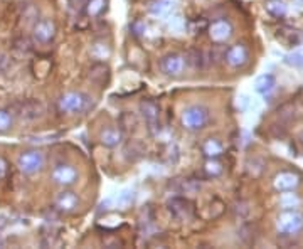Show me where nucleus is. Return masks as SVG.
<instances>
[{"label": "nucleus", "mask_w": 303, "mask_h": 249, "mask_svg": "<svg viewBox=\"0 0 303 249\" xmlns=\"http://www.w3.org/2000/svg\"><path fill=\"white\" fill-rule=\"evenodd\" d=\"M56 36V27L51 20L42 19L36 24L34 27V39L39 44H49Z\"/></svg>", "instance_id": "nucleus-12"}, {"label": "nucleus", "mask_w": 303, "mask_h": 249, "mask_svg": "<svg viewBox=\"0 0 303 249\" xmlns=\"http://www.w3.org/2000/svg\"><path fill=\"white\" fill-rule=\"evenodd\" d=\"M145 152H147L145 145H143V143L139 142V140L128 142L125 145V148H123V155H125V158L128 160V162H136V160H140L143 155H145Z\"/></svg>", "instance_id": "nucleus-17"}, {"label": "nucleus", "mask_w": 303, "mask_h": 249, "mask_svg": "<svg viewBox=\"0 0 303 249\" xmlns=\"http://www.w3.org/2000/svg\"><path fill=\"white\" fill-rule=\"evenodd\" d=\"M104 5H106L104 0H88L85 5L86 14L90 15V17H98V15H101V12L104 10Z\"/></svg>", "instance_id": "nucleus-25"}, {"label": "nucleus", "mask_w": 303, "mask_h": 249, "mask_svg": "<svg viewBox=\"0 0 303 249\" xmlns=\"http://www.w3.org/2000/svg\"><path fill=\"white\" fill-rule=\"evenodd\" d=\"M226 63H228L231 68H244V66L250 63V51L246 49V46L242 44H234L226 49Z\"/></svg>", "instance_id": "nucleus-9"}, {"label": "nucleus", "mask_w": 303, "mask_h": 249, "mask_svg": "<svg viewBox=\"0 0 303 249\" xmlns=\"http://www.w3.org/2000/svg\"><path fill=\"white\" fill-rule=\"evenodd\" d=\"M93 108V98L86 93H66L59 99V109L64 113H86Z\"/></svg>", "instance_id": "nucleus-1"}, {"label": "nucleus", "mask_w": 303, "mask_h": 249, "mask_svg": "<svg viewBox=\"0 0 303 249\" xmlns=\"http://www.w3.org/2000/svg\"><path fill=\"white\" fill-rule=\"evenodd\" d=\"M300 184L298 175L293 172H280L273 180L274 189L278 192H288V190H295Z\"/></svg>", "instance_id": "nucleus-13"}, {"label": "nucleus", "mask_w": 303, "mask_h": 249, "mask_svg": "<svg viewBox=\"0 0 303 249\" xmlns=\"http://www.w3.org/2000/svg\"><path fill=\"white\" fill-rule=\"evenodd\" d=\"M209 36L216 44H223L226 41H229L231 36H233V25L229 24L228 20H216L209 25Z\"/></svg>", "instance_id": "nucleus-10"}, {"label": "nucleus", "mask_w": 303, "mask_h": 249, "mask_svg": "<svg viewBox=\"0 0 303 249\" xmlns=\"http://www.w3.org/2000/svg\"><path fill=\"white\" fill-rule=\"evenodd\" d=\"M133 199H135V193L133 190H123L120 193V197H118V206L121 207H128L131 202H133Z\"/></svg>", "instance_id": "nucleus-28"}, {"label": "nucleus", "mask_w": 303, "mask_h": 249, "mask_svg": "<svg viewBox=\"0 0 303 249\" xmlns=\"http://www.w3.org/2000/svg\"><path fill=\"white\" fill-rule=\"evenodd\" d=\"M10 125H12V116L9 115V112H5V109H0V131L9 130Z\"/></svg>", "instance_id": "nucleus-29"}, {"label": "nucleus", "mask_w": 303, "mask_h": 249, "mask_svg": "<svg viewBox=\"0 0 303 249\" xmlns=\"http://www.w3.org/2000/svg\"><path fill=\"white\" fill-rule=\"evenodd\" d=\"M120 126H121V130H125V131H135L136 126H139V120H136V116L133 113L125 112L120 116Z\"/></svg>", "instance_id": "nucleus-23"}, {"label": "nucleus", "mask_w": 303, "mask_h": 249, "mask_svg": "<svg viewBox=\"0 0 303 249\" xmlns=\"http://www.w3.org/2000/svg\"><path fill=\"white\" fill-rule=\"evenodd\" d=\"M185 58L182 56V54L177 52H172V54H167V56H163L160 61V68L162 71L167 76H172V77H177L184 73L185 69Z\"/></svg>", "instance_id": "nucleus-8"}, {"label": "nucleus", "mask_w": 303, "mask_h": 249, "mask_svg": "<svg viewBox=\"0 0 303 249\" xmlns=\"http://www.w3.org/2000/svg\"><path fill=\"white\" fill-rule=\"evenodd\" d=\"M295 5H296V9L298 10H303V0H293Z\"/></svg>", "instance_id": "nucleus-36"}, {"label": "nucleus", "mask_w": 303, "mask_h": 249, "mask_svg": "<svg viewBox=\"0 0 303 249\" xmlns=\"http://www.w3.org/2000/svg\"><path fill=\"white\" fill-rule=\"evenodd\" d=\"M51 179H52L54 184L63 185V187H69L78 180V172H76V169L73 167V165L58 163L56 167L52 169Z\"/></svg>", "instance_id": "nucleus-6"}, {"label": "nucleus", "mask_w": 303, "mask_h": 249, "mask_svg": "<svg viewBox=\"0 0 303 249\" xmlns=\"http://www.w3.org/2000/svg\"><path fill=\"white\" fill-rule=\"evenodd\" d=\"M277 86V79H274L273 74H263L256 79L255 82V90L258 93H261V95H266L273 90V88Z\"/></svg>", "instance_id": "nucleus-21"}, {"label": "nucleus", "mask_w": 303, "mask_h": 249, "mask_svg": "<svg viewBox=\"0 0 303 249\" xmlns=\"http://www.w3.org/2000/svg\"><path fill=\"white\" fill-rule=\"evenodd\" d=\"M170 29L172 31H175V32H180L182 29H184V20H182L180 17H175V19H172L170 20Z\"/></svg>", "instance_id": "nucleus-32"}, {"label": "nucleus", "mask_w": 303, "mask_h": 249, "mask_svg": "<svg viewBox=\"0 0 303 249\" xmlns=\"http://www.w3.org/2000/svg\"><path fill=\"white\" fill-rule=\"evenodd\" d=\"M42 167H44V155L41 152H37V150L25 152L19 157V169L24 174L32 175V174L39 172Z\"/></svg>", "instance_id": "nucleus-7"}, {"label": "nucleus", "mask_w": 303, "mask_h": 249, "mask_svg": "<svg viewBox=\"0 0 303 249\" xmlns=\"http://www.w3.org/2000/svg\"><path fill=\"white\" fill-rule=\"evenodd\" d=\"M5 228H7V219H5V217H0V232H2Z\"/></svg>", "instance_id": "nucleus-35"}, {"label": "nucleus", "mask_w": 303, "mask_h": 249, "mask_svg": "<svg viewBox=\"0 0 303 249\" xmlns=\"http://www.w3.org/2000/svg\"><path fill=\"white\" fill-rule=\"evenodd\" d=\"M7 64H9L7 56H4V54H0V73H2V71H5V68H7Z\"/></svg>", "instance_id": "nucleus-34"}, {"label": "nucleus", "mask_w": 303, "mask_h": 249, "mask_svg": "<svg viewBox=\"0 0 303 249\" xmlns=\"http://www.w3.org/2000/svg\"><path fill=\"white\" fill-rule=\"evenodd\" d=\"M130 29H131V32H133V36L140 37L143 32H145V24H143V22H140V20H135L133 24L130 25Z\"/></svg>", "instance_id": "nucleus-31"}, {"label": "nucleus", "mask_w": 303, "mask_h": 249, "mask_svg": "<svg viewBox=\"0 0 303 249\" xmlns=\"http://www.w3.org/2000/svg\"><path fill=\"white\" fill-rule=\"evenodd\" d=\"M78 206H79V199L71 190H63L61 193H58L56 201H54V207L64 214L74 212L76 209H78Z\"/></svg>", "instance_id": "nucleus-11"}, {"label": "nucleus", "mask_w": 303, "mask_h": 249, "mask_svg": "<svg viewBox=\"0 0 303 249\" xmlns=\"http://www.w3.org/2000/svg\"><path fill=\"white\" fill-rule=\"evenodd\" d=\"M172 9H174V0H155L150 5V12L153 15H157V17H163V15L170 14Z\"/></svg>", "instance_id": "nucleus-22"}, {"label": "nucleus", "mask_w": 303, "mask_h": 249, "mask_svg": "<svg viewBox=\"0 0 303 249\" xmlns=\"http://www.w3.org/2000/svg\"><path fill=\"white\" fill-rule=\"evenodd\" d=\"M277 229L282 236H295L303 229V215L293 209H286L278 215Z\"/></svg>", "instance_id": "nucleus-2"}, {"label": "nucleus", "mask_w": 303, "mask_h": 249, "mask_svg": "<svg viewBox=\"0 0 303 249\" xmlns=\"http://www.w3.org/2000/svg\"><path fill=\"white\" fill-rule=\"evenodd\" d=\"M169 211H170V214H172L175 219L185 220V219L190 217L192 207H190V202L187 201V199H184V197H174L172 201L169 202Z\"/></svg>", "instance_id": "nucleus-14"}, {"label": "nucleus", "mask_w": 303, "mask_h": 249, "mask_svg": "<svg viewBox=\"0 0 303 249\" xmlns=\"http://www.w3.org/2000/svg\"><path fill=\"white\" fill-rule=\"evenodd\" d=\"M224 152L223 143L216 140V138H207L206 142L202 143V153L206 155L207 158H217L221 157Z\"/></svg>", "instance_id": "nucleus-20"}, {"label": "nucleus", "mask_w": 303, "mask_h": 249, "mask_svg": "<svg viewBox=\"0 0 303 249\" xmlns=\"http://www.w3.org/2000/svg\"><path fill=\"white\" fill-rule=\"evenodd\" d=\"M140 113L147 121V128L150 131V135L157 136L160 133V121H158L160 108H158V104L153 99H145V101L140 103Z\"/></svg>", "instance_id": "nucleus-4"}, {"label": "nucleus", "mask_w": 303, "mask_h": 249, "mask_svg": "<svg viewBox=\"0 0 303 249\" xmlns=\"http://www.w3.org/2000/svg\"><path fill=\"white\" fill-rule=\"evenodd\" d=\"M204 172L207 177H219L223 174V165L217 162L216 158H209L206 163H204Z\"/></svg>", "instance_id": "nucleus-26"}, {"label": "nucleus", "mask_w": 303, "mask_h": 249, "mask_svg": "<svg viewBox=\"0 0 303 249\" xmlns=\"http://www.w3.org/2000/svg\"><path fill=\"white\" fill-rule=\"evenodd\" d=\"M266 10L273 17H283L286 14V5L283 2H280V0H271V2L266 5Z\"/></svg>", "instance_id": "nucleus-27"}, {"label": "nucleus", "mask_w": 303, "mask_h": 249, "mask_svg": "<svg viewBox=\"0 0 303 249\" xmlns=\"http://www.w3.org/2000/svg\"><path fill=\"white\" fill-rule=\"evenodd\" d=\"M298 204H300V199L296 193H293L291 190L288 192H283L282 196H280V206H282L285 211L286 209H295V207H298Z\"/></svg>", "instance_id": "nucleus-24"}, {"label": "nucleus", "mask_w": 303, "mask_h": 249, "mask_svg": "<svg viewBox=\"0 0 303 249\" xmlns=\"http://www.w3.org/2000/svg\"><path fill=\"white\" fill-rule=\"evenodd\" d=\"M285 63L293 66V68H303V56L301 54H293V56H286Z\"/></svg>", "instance_id": "nucleus-30"}, {"label": "nucleus", "mask_w": 303, "mask_h": 249, "mask_svg": "<svg viewBox=\"0 0 303 249\" xmlns=\"http://www.w3.org/2000/svg\"><path fill=\"white\" fill-rule=\"evenodd\" d=\"M184 58H185V64H189L190 68H194V69H204V68H207L209 63H211L209 54H206L204 51H199V49H190Z\"/></svg>", "instance_id": "nucleus-16"}, {"label": "nucleus", "mask_w": 303, "mask_h": 249, "mask_svg": "<svg viewBox=\"0 0 303 249\" xmlns=\"http://www.w3.org/2000/svg\"><path fill=\"white\" fill-rule=\"evenodd\" d=\"M100 138H101V143L104 147L113 148V147L120 145L121 140H123V131L118 130V128H106V130L101 131Z\"/></svg>", "instance_id": "nucleus-19"}, {"label": "nucleus", "mask_w": 303, "mask_h": 249, "mask_svg": "<svg viewBox=\"0 0 303 249\" xmlns=\"http://www.w3.org/2000/svg\"><path fill=\"white\" fill-rule=\"evenodd\" d=\"M88 77L98 86H104L109 81V68L104 63H95L88 69Z\"/></svg>", "instance_id": "nucleus-15"}, {"label": "nucleus", "mask_w": 303, "mask_h": 249, "mask_svg": "<svg viewBox=\"0 0 303 249\" xmlns=\"http://www.w3.org/2000/svg\"><path fill=\"white\" fill-rule=\"evenodd\" d=\"M209 123V109L204 106H190L182 113V125L187 130H202Z\"/></svg>", "instance_id": "nucleus-3"}, {"label": "nucleus", "mask_w": 303, "mask_h": 249, "mask_svg": "<svg viewBox=\"0 0 303 249\" xmlns=\"http://www.w3.org/2000/svg\"><path fill=\"white\" fill-rule=\"evenodd\" d=\"M5 174H7V162L0 157V179H4Z\"/></svg>", "instance_id": "nucleus-33"}, {"label": "nucleus", "mask_w": 303, "mask_h": 249, "mask_svg": "<svg viewBox=\"0 0 303 249\" xmlns=\"http://www.w3.org/2000/svg\"><path fill=\"white\" fill-rule=\"evenodd\" d=\"M12 109H15V113L25 120H37L44 115V104L39 99H25V101L15 103Z\"/></svg>", "instance_id": "nucleus-5"}, {"label": "nucleus", "mask_w": 303, "mask_h": 249, "mask_svg": "<svg viewBox=\"0 0 303 249\" xmlns=\"http://www.w3.org/2000/svg\"><path fill=\"white\" fill-rule=\"evenodd\" d=\"M278 39H282L286 47H295L303 41V34L300 31H295V29H291V27H286V29L278 31Z\"/></svg>", "instance_id": "nucleus-18"}]
</instances>
